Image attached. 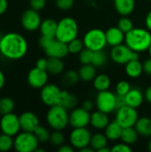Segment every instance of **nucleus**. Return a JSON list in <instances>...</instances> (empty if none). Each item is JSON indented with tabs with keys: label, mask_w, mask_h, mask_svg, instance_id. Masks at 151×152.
Listing matches in <instances>:
<instances>
[{
	"label": "nucleus",
	"mask_w": 151,
	"mask_h": 152,
	"mask_svg": "<svg viewBox=\"0 0 151 152\" xmlns=\"http://www.w3.org/2000/svg\"><path fill=\"white\" fill-rule=\"evenodd\" d=\"M28 47L26 38L16 32H9L3 35L0 40L1 54L7 60H20L27 54Z\"/></svg>",
	"instance_id": "f257e3e1"
},
{
	"label": "nucleus",
	"mask_w": 151,
	"mask_h": 152,
	"mask_svg": "<svg viewBox=\"0 0 151 152\" xmlns=\"http://www.w3.org/2000/svg\"><path fill=\"white\" fill-rule=\"evenodd\" d=\"M125 43L134 52L148 51L151 45V31L142 28H133L125 34Z\"/></svg>",
	"instance_id": "f03ea898"
},
{
	"label": "nucleus",
	"mask_w": 151,
	"mask_h": 152,
	"mask_svg": "<svg viewBox=\"0 0 151 152\" xmlns=\"http://www.w3.org/2000/svg\"><path fill=\"white\" fill-rule=\"evenodd\" d=\"M46 122L53 130L61 131L65 129L69 125V114L68 113V110L60 104L50 107V110L46 113Z\"/></svg>",
	"instance_id": "7ed1b4c3"
},
{
	"label": "nucleus",
	"mask_w": 151,
	"mask_h": 152,
	"mask_svg": "<svg viewBox=\"0 0 151 152\" xmlns=\"http://www.w3.org/2000/svg\"><path fill=\"white\" fill-rule=\"evenodd\" d=\"M78 24L71 17H64L58 22L55 38L66 44L77 37Z\"/></svg>",
	"instance_id": "20e7f679"
},
{
	"label": "nucleus",
	"mask_w": 151,
	"mask_h": 152,
	"mask_svg": "<svg viewBox=\"0 0 151 152\" xmlns=\"http://www.w3.org/2000/svg\"><path fill=\"white\" fill-rule=\"evenodd\" d=\"M39 141L32 132L22 131L14 137L13 149L18 152H34L38 148Z\"/></svg>",
	"instance_id": "39448f33"
},
{
	"label": "nucleus",
	"mask_w": 151,
	"mask_h": 152,
	"mask_svg": "<svg viewBox=\"0 0 151 152\" xmlns=\"http://www.w3.org/2000/svg\"><path fill=\"white\" fill-rule=\"evenodd\" d=\"M83 42L85 48L93 52L103 50L108 45L106 33L101 28H92L88 30L83 37Z\"/></svg>",
	"instance_id": "423d86ee"
},
{
	"label": "nucleus",
	"mask_w": 151,
	"mask_h": 152,
	"mask_svg": "<svg viewBox=\"0 0 151 152\" xmlns=\"http://www.w3.org/2000/svg\"><path fill=\"white\" fill-rule=\"evenodd\" d=\"M95 105L98 110L110 114L117 110V94L109 90L101 91L96 96Z\"/></svg>",
	"instance_id": "0eeeda50"
},
{
	"label": "nucleus",
	"mask_w": 151,
	"mask_h": 152,
	"mask_svg": "<svg viewBox=\"0 0 151 152\" xmlns=\"http://www.w3.org/2000/svg\"><path fill=\"white\" fill-rule=\"evenodd\" d=\"M139 118L138 112L136 109L125 105L117 110L116 112V121L123 127L134 126Z\"/></svg>",
	"instance_id": "6e6552de"
},
{
	"label": "nucleus",
	"mask_w": 151,
	"mask_h": 152,
	"mask_svg": "<svg viewBox=\"0 0 151 152\" xmlns=\"http://www.w3.org/2000/svg\"><path fill=\"white\" fill-rule=\"evenodd\" d=\"M0 130L3 134L12 137L17 135L21 130L19 117L13 112L2 115L0 118Z\"/></svg>",
	"instance_id": "1a4fd4ad"
},
{
	"label": "nucleus",
	"mask_w": 151,
	"mask_h": 152,
	"mask_svg": "<svg viewBox=\"0 0 151 152\" xmlns=\"http://www.w3.org/2000/svg\"><path fill=\"white\" fill-rule=\"evenodd\" d=\"M61 90L54 84H46L41 88L40 98L44 104L48 107L59 105L61 97Z\"/></svg>",
	"instance_id": "9d476101"
},
{
	"label": "nucleus",
	"mask_w": 151,
	"mask_h": 152,
	"mask_svg": "<svg viewBox=\"0 0 151 152\" xmlns=\"http://www.w3.org/2000/svg\"><path fill=\"white\" fill-rule=\"evenodd\" d=\"M91 138L92 134L86 127L74 128L69 134L70 144L79 151L85 147L90 146Z\"/></svg>",
	"instance_id": "9b49d317"
},
{
	"label": "nucleus",
	"mask_w": 151,
	"mask_h": 152,
	"mask_svg": "<svg viewBox=\"0 0 151 152\" xmlns=\"http://www.w3.org/2000/svg\"><path fill=\"white\" fill-rule=\"evenodd\" d=\"M20 21L24 29H26L27 31L32 32L39 28L42 20H41V16L38 11H36L30 8V9L26 10L22 13Z\"/></svg>",
	"instance_id": "f8f14e48"
},
{
	"label": "nucleus",
	"mask_w": 151,
	"mask_h": 152,
	"mask_svg": "<svg viewBox=\"0 0 151 152\" xmlns=\"http://www.w3.org/2000/svg\"><path fill=\"white\" fill-rule=\"evenodd\" d=\"M90 111L85 110L83 107L73 109L69 114V125L73 128L86 127L90 124Z\"/></svg>",
	"instance_id": "ddd939ff"
},
{
	"label": "nucleus",
	"mask_w": 151,
	"mask_h": 152,
	"mask_svg": "<svg viewBox=\"0 0 151 152\" xmlns=\"http://www.w3.org/2000/svg\"><path fill=\"white\" fill-rule=\"evenodd\" d=\"M133 50L129 48L126 45L121 44L116 46H113L110 51L111 60L117 64H126L132 60Z\"/></svg>",
	"instance_id": "4468645a"
},
{
	"label": "nucleus",
	"mask_w": 151,
	"mask_h": 152,
	"mask_svg": "<svg viewBox=\"0 0 151 152\" xmlns=\"http://www.w3.org/2000/svg\"><path fill=\"white\" fill-rule=\"evenodd\" d=\"M27 80L28 85L36 89L44 87L48 81V72L36 67L31 69L28 73Z\"/></svg>",
	"instance_id": "2eb2a0df"
},
{
	"label": "nucleus",
	"mask_w": 151,
	"mask_h": 152,
	"mask_svg": "<svg viewBox=\"0 0 151 152\" xmlns=\"http://www.w3.org/2000/svg\"><path fill=\"white\" fill-rule=\"evenodd\" d=\"M44 53L48 57L63 59L66 57L69 52L68 48V44L54 38L52 43L44 49Z\"/></svg>",
	"instance_id": "dca6fc26"
},
{
	"label": "nucleus",
	"mask_w": 151,
	"mask_h": 152,
	"mask_svg": "<svg viewBox=\"0 0 151 152\" xmlns=\"http://www.w3.org/2000/svg\"><path fill=\"white\" fill-rule=\"evenodd\" d=\"M20 128L22 131L26 132H32L36 130V128L40 125L38 117L31 112V111H25L19 116Z\"/></svg>",
	"instance_id": "f3484780"
},
{
	"label": "nucleus",
	"mask_w": 151,
	"mask_h": 152,
	"mask_svg": "<svg viewBox=\"0 0 151 152\" xmlns=\"http://www.w3.org/2000/svg\"><path fill=\"white\" fill-rule=\"evenodd\" d=\"M144 98L145 97L141 89H139L137 87H133L125 95V105L133 107L134 109H137L140 106H142V104L143 103Z\"/></svg>",
	"instance_id": "a211bd4d"
},
{
	"label": "nucleus",
	"mask_w": 151,
	"mask_h": 152,
	"mask_svg": "<svg viewBox=\"0 0 151 152\" xmlns=\"http://www.w3.org/2000/svg\"><path fill=\"white\" fill-rule=\"evenodd\" d=\"M105 33H106L107 43L111 47L121 45L125 42V34L118 27H111L108 28L105 31Z\"/></svg>",
	"instance_id": "6ab92c4d"
},
{
	"label": "nucleus",
	"mask_w": 151,
	"mask_h": 152,
	"mask_svg": "<svg viewBox=\"0 0 151 152\" xmlns=\"http://www.w3.org/2000/svg\"><path fill=\"white\" fill-rule=\"evenodd\" d=\"M109 114L104 113L102 111L97 110L94 111L93 114H91V120H90V125L98 130L105 129L106 126L109 123V118L108 117Z\"/></svg>",
	"instance_id": "aec40b11"
},
{
	"label": "nucleus",
	"mask_w": 151,
	"mask_h": 152,
	"mask_svg": "<svg viewBox=\"0 0 151 152\" xmlns=\"http://www.w3.org/2000/svg\"><path fill=\"white\" fill-rule=\"evenodd\" d=\"M114 6L120 15L128 16L135 8V0H114Z\"/></svg>",
	"instance_id": "412c9836"
},
{
	"label": "nucleus",
	"mask_w": 151,
	"mask_h": 152,
	"mask_svg": "<svg viewBox=\"0 0 151 152\" xmlns=\"http://www.w3.org/2000/svg\"><path fill=\"white\" fill-rule=\"evenodd\" d=\"M58 22H56L53 19H45L42 20L41 25L39 27V30L42 36L55 37L57 31Z\"/></svg>",
	"instance_id": "4be33fe9"
},
{
	"label": "nucleus",
	"mask_w": 151,
	"mask_h": 152,
	"mask_svg": "<svg viewBox=\"0 0 151 152\" xmlns=\"http://www.w3.org/2000/svg\"><path fill=\"white\" fill-rule=\"evenodd\" d=\"M143 72V64L139 60H132L125 64V73L131 78H137Z\"/></svg>",
	"instance_id": "5701e85b"
},
{
	"label": "nucleus",
	"mask_w": 151,
	"mask_h": 152,
	"mask_svg": "<svg viewBox=\"0 0 151 152\" xmlns=\"http://www.w3.org/2000/svg\"><path fill=\"white\" fill-rule=\"evenodd\" d=\"M104 130V134L109 139V141H117L121 137L123 127L116 120H114L109 122Z\"/></svg>",
	"instance_id": "b1692460"
},
{
	"label": "nucleus",
	"mask_w": 151,
	"mask_h": 152,
	"mask_svg": "<svg viewBox=\"0 0 151 152\" xmlns=\"http://www.w3.org/2000/svg\"><path fill=\"white\" fill-rule=\"evenodd\" d=\"M134 127L138 132L139 135L144 137H151V118H150L148 117L139 118Z\"/></svg>",
	"instance_id": "393cba45"
},
{
	"label": "nucleus",
	"mask_w": 151,
	"mask_h": 152,
	"mask_svg": "<svg viewBox=\"0 0 151 152\" xmlns=\"http://www.w3.org/2000/svg\"><path fill=\"white\" fill-rule=\"evenodd\" d=\"M79 77L84 82H90L96 77V67L93 64H82L78 70Z\"/></svg>",
	"instance_id": "a878e982"
},
{
	"label": "nucleus",
	"mask_w": 151,
	"mask_h": 152,
	"mask_svg": "<svg viewBox=\"0 0 151 152\" xmlns=\"http://www.w3.org/2000/svg\"><path fill=\"white\" fill-rule=\"evenodd\" d=\"M64 70V63L60 58H53L48 57V63L46 71L52 75H59L61 74Z\"/></svg>",
	"instance_id": "bb28decb"
},
{
	"label": "nucleus",
	"mask_w": 151,
	"mask_h": 152,
	"mask_svg": "<svg viewBox=\"0 0 151 152\" xmlns=\"http://www.w3.org/2000/svg\"><path fill=\"white\" fill-rule=\"evenodd\" d=\"M77 103V99L75 94L68 92V91H62L61 92V97L60 105H61L66 110H73L76 108Z\"/></svg>",
	"instance_id": "cd10ccee"
},
{
	"label": "nucleus",
	"mask_w": 151,
	"mask_h": 152,
	"mask_svg": "<svg viewBox=\"0 0 151 152\" xmlns=\"http://www.w3.org/2000/svg\"><path fill=\"white\" fill-rule=\"evenodd\" d=\"M138 135H139V134L136 131L134 126L125 127V128H123L120 140L122 141V142L131 145V144H133L134 142H136V141L138 140Z\"/></svg>",
	"instance_id": "c85d7f7f"
},
{
	"label": "nucleus",
	"mask_w": 151,
	"mask_h": 152,
	"mask_svg": "<svg viewBox=\"0 0 151 152\" xmlns=\"http://www.w3.org/2000/svg\"><path fill=\"white\" fill-rule=\"evenodd\" d=\"M108 141L109 139L105 135V134H101L97 133L93 135H92L91 142H90V146L96 151H99L101 149L108 146Z\"/></svg>",
	"instance_id": "c756f323"
},
{
	"label": "nucleus",
	"mask_w": 151,
	"mask_h": 152,
	"mask_svg": "<svg viewBox=\"0 0 151 152\" xmlns=\"http://www.w3.org/2000/svg\"><path fill=\"white\" fill-rule=\"evenodd\" d=\"M110 85H111L110 78L105 74L96 75V77L93 79V86L98 92L109 90Z\"/></svg>",
	"instance_id": "7c9ffc66"
},
{
	"label": "nucleus",
	"mask_w": 151,
	"mask_h": 152,
	"mask_svg": "<svg viewBox=\"0 0 151 152\" xmlns=\"http://www.w3.org/2000/svg\"><path fill=\"white\" fill-rule=\"evenodd\" d=\"M15 103L12 99L9 97H3L0 99V115L8 114L13 112Z\"/></svg>",
	"instance_id": "2f4dec72"
},
{
	"label": "nucleus",
	"mask_w": 151,
	"mask_h": 152,
	"mask_svg": "<svg viewBox=\"0 0 151 152\" xmlns=\"http://www.w3.org/2000/svg\"><path fill=\"white\" fill-rule=\"evenodd\" d=\"M14 138L11 135L1 134H0V151L6 152L11 151L13 148Z\"/></svg>",
	"instance_id": "473e14b6"
},
{
	"label": "nucleus",
	"mask_w": 151,
	"mask_h": 152,
	"mask_svg": "<svg viewBox=\"0 0 151 152\" xmlns=\"http://www.w3.org/2000/svg\"><path fill=\"white\" fill-rule=\"evenodd\" d=\"M80 79L78 72L75 70H69L65 72V74L62 77V83L66 86H72L76 85L78 80Z\"/></svg>",
	"instance_id": "72a5a7b5"
},
{
	"label": "nucleus",
	"mask_w": 151,
	"mask_h": 152,
	"mask_svg": "<svg viewBox=\"0 0 151 152\" xmlns=\"http://www.w3.org/2000/svg\"><path fill=\"white\" fill-rule=\"evenodd\" d=\"M107 62V55L103 50L100 51H94L93 55V61L92 64L96 68H101L103 67Z\"/></svg>",
	"instance_id": "f704fd0d"
},
{
	"label": "nucleus",
	"mask_w": 151,
	"mask_h": 152,
	"mask_svg": "<svg viewBox=\"0 0 151 152\" xmlns=\"http://www.w3.org/2000/svg\"><path fill=\"white\" fill-rule=\"evenodd\" d=\"M84 47H85V45H84L83 40L77 37L73 39L69 43H68V48H69V53H73V54L79 53L84 49Z\"/></svg>",
	"instance_id": "c9c22d12"
},
{
	"label": "nucleus",
	"mask_w": 151,
	"mask_h": 152,
	"mask_svg": "<svg viewBox=\"0 0 151 152\" xmlns=\"http://www.w3.org/2000/svg\"><path fill=\"white\" fill-rule=\"evenodd\" d=\"M34 134L36 136L37 140L39 141V142H45L50 140V136H51L50 132L48 131L47 128L40 125L36 128V130L34 131Z\"/></svg>",
	"instance_id": "e433bc0d"
},
{
	"label": "nucleus",
	"mask_w": 151,
	"mask_h": 152,
	"mask_svg": "<svg viewBox=\"0 0 151 152\" xmlns=\"http://www.w3.org/2000/svg\"><path fill=\"white\" fill-rule=\"evenodd\" d=\"M78 54H79V56H78L79 61L82 64H92L93 51H92L88 48H85Z\"/></svg>",
	"instance_id": "4c0bfd02"
},
{
	"label": "nucleus",
	"mask_w": 151,
	"mask_h": 152,
	"mask_svg": "<svg viewBox=\"0 0 151 152\" xmlns=\"http://www.w3.org/2000/svg\"><path fill=\"white\" fill-rule=\"evenodd\" d=\"M117 27L125 33L126 34L127 32H129L130 30H132L133 28V21L127 18V17H122L119 20H118V23H117Z\"/></svg>",
	"instance_id": "58836bf2"
},
{
	"label": "nucleus",
	"mask_w": 151,
	"mask_h": 152,
	"mask_svg": "<svg viewBox=\"0 0 151 152\" xmlns=\"http://www.w3.org/2000/svg\"><path fill=\"white\" fill-rule=\"evenodd\" d=\"M49 141L51 142V143L53 146L60 147L62 144H64L65 138H64V135L61 133V131L54 130V132H53L51 134V136H50V140Z\"/></svg>",
	"instance_id": "ea45409f"
},
{
	"label": "nucleus",
	"mask_w": 151,
	"mask_h": 152,
	"mask_svg": "<svg viewBox=\"0 0 151 152\" xmlns=\"http://www.w3.org/2000/svg\"><path fill=\"white\" fill-rule=\"evenodd\" d=\"M131 85L125 80L119 81L116 86V94L120 96H125L131 89Z\"/></svg>",
	"instance_id": "a19ab883"
},
{
	"label": "nucleus",
	"mask_w": 151,
	"mask_h": 152,
	"mask_svg": "<svg viewBox=\"0 0 151 152\" xmlns=\"http://www.w3.org/2000/svg\"><path fill=\"white\" fill-rule=\"evenodd\" d=\"M56 6L61 11H68L74 5V0H55Z\"/></svg>",
	"instance_id": "79ce46f5"
},
{
	"label": "nucleus",
	"mask_w": 151,
	"mask_h": 152,
	"mask_svg": "<svg viewBox=\"0 0 151 152\" xmlns=\"http://www.w3.org/2000/svg\"><path fill=\"white\" fill-rule=\"evenodd\" d=\"M29 4H30V8L39 12L44 8L46 4V0H30Z\"/></svg>",
	"instance_id": "37998d69"
},
{
	"label": "nucleus",
	"mask_w": 151,
	"mask_h": 152,
	"mask_svg": "<svg viewBox=\"0 0 151 152\" xmlns=\"http://www.w3.org/2000/svg\"><path fill=\"white\" fill-rule=\"evenodd\" d=\"M132 149L130 147V145L122 142V143H118L116 144L115 146H113L111 148V152H131Z\"/></svg>",
	"instance_id": "c03bdc74"
},
{
	"label": "nucleus",
	"mask_w": 151,
	"mask_h": 152,
	"mask_svg": "<svg viewBox=\"0 0 151 152\" xmlns=\"http://www.w3.org/2000/svg\"><path fill=\"white\" fill-rule=\"evenodd\" d=\"M54 38L55 37H45V36H42L41 35V37L39 38V45L44 50L52 43V41Z\"/></svg>",
	"instance_id": "a18cd8bd"
},
{
	"label": "nucleus",
	"mask_w": 151,
	"mask_h": 152,
	"mask_svg": "<svg viewBox=\"0 0 151 152\" xmlns=\"http://www.w3.org/2000/svg\"><path fill=\"white\" fill-rule=\"evenodd\" d=\"M47 63H48V59H46V58H39L36 62V67L38 68V69L46 70Z\"/></svg>",
	"instance_id": "49530a36"
},
{
	"label": "nucleus",
	"mask_w": 151,
	"mask_h": 152,
	"mask_svg": "<svg viewBox=\"0 0 151 152\" xmlns=\"http://www.w3.org/2000/svg\"><path fill=\"white\" fill-rule=\"evenodd\" d=\"M143 71L149 75V76H151V57L147 59L144 63H143Z\"/></svg>",
	"instance_id": "de8ad7c7"
},
{
	"label": "nucleus",
	"mask_w": 151,
	"mask_h": 152,
	"mask_svg": "<svg viewBox=\"0 0 151 152\" xmlns=\"http://www.w3.org/2000/svg\"><path fill=\"white\" fill-rule=\"evenodd\" d=\"M82 107H83L85 110H88V111H91V110L93 109V102L91 100H85V101H84Z\"/></svg>",
	"instance_id": "09e8293b"
},
{
	"label": "nucleus",
	"mask_w": 151,
	"mask_h": 152,
	"mask_svg": "<svg viewBox=\"0 0 151 152\" xmlns=\"http://www.w3.org/2000/svg\"><path fill=\"white\" fill-rule=\"evenodd\" d=\"M59 152H73L74 151V147L70 146V145H66V144H62L61 146L59 147L58 149Z\"/></svg>",
	"instance_id": "8fccbe9b"
},
{
	"label": "nucleus",
	"mask_w": 151,
	"mask_h": 152,
	"mask_svg": "<svg viewBox=\"0 0 151 152\" xmlns=\"http://www.w3.org/2000/svg\"><path fill=\"white\" fill-rule=\"evenodd\" d=\"M8 8L7 0H0V15L4 14Z\"/></svg>",
	"instance_id": "3c124183"
},
{
	"label": "nucleus",
	"mask_w": 151,
	"mask_h": 152,
	"mask_svg": "<svg viewBox=\"0 0 151 152\" xmlns=\"http://www.w3.org/2000/svg\"><path fill=\"white\" fill-rule=\"evenodd\" d=\"M144 97H145L146 101L151 104V86L147 87V89L145 91V94H144Z\"/></svg>",
	"instance_id": "603ef678"
},
{
	"label": "nucleus",
	"mask_w": 151,
	"mask_h": 152,
	"mask_svg": "<svg viewBox=\"0 0 151 152\" xmlns=\"http://www.w3.org/2000/svg\"><path fill=\"white\" fill-rule=\"evenodd\" d=\"M145 24L147 26V28L151 31V10L148 12V14L145 18Z\"/></svg>",
	"instance_id": "864d4df0"
},
{
	"label": "nucleus",
	"mask_w": 151,
	"mask_h": 152,
	"mask_svg": "<svg viewBox=\"0 0 151 152\" xmlns=\"http://www.w3.org/2000/svg\"><path fill=\"white\" fill-rule=\"evenodd\" d=\"M4 84H5V77L4 72L0 69V90L4 86Z\"/></svg>",
	"instance_id": "5fc2aeb1"
},
{
	"label": "nucleus",
	"mask_w": 151,
	"mask_h": 152,
	"mask_svg": "<svg viewBox=\"0 0 151 152\" xmlns=\"http://www.w3.org/2000/svg\"><path fill=\"white\" fill-rule=\"evenodd\" d=\"M80 151L81 152H93L94 151V150L91 147V146H87V147H85V148H83V149H81L80 150Z\"/></svg>",
	"instance_id": "6e6d98bb"
},
{
	"label": "nucleus",
	"mask_w": 151,
	"mask_h": 152,
	"mask_svg": "<svg viewBox=\"0 0 151 152\" xmlns=\"http://www.w3.org/2000/svg\"><path fill=\"white\" fill-rule=\"evenodd\" d=\"M110 151H111V149H109V148H108V146H106V147H104V148L101 149V150H100L98 152H110Z\"/></svg>",
	"instance_id": "4d7b16f0"
},
{
	"label": "nucleus",
	"mask_w": 151,
	"mask_h": 152,
	"mask_svg": "<svg viewBox=\"0 0 151 152\" xmlns=\"http://www.w3.org/2000/svg\"><path fill=\"white\" fill-rule=\"evenodd\" d=\"M148 149H149V151L151 152V139L150 140V142H149V144H148Z\"/></svg>",
	"instance_id": "13d9d810"
},
{
	"label": "nucleus",
	"mask_w": 151,
	"mask_h": 152,
	"mask_svg": "<svg viewBox=\"0 0 151 152\" xmlns=\"http://www.w3.org/2000/svg\"><path fill=\"white\" fill-rule=\"evenodd\" d=\"M149 53H150V57H151V45H150V48H149Z\"/></svg>",
	"instance_id": "bf43d9fd"
},
{
	"label": "nucleus",
	"mask_w": 151,
	"mask_h": 152,
	"mask_svg": "<svg viewBox=\"0 0 151 152\" xmlns=\"http://www.w3.org/2000/svg\"><path fill=\"white\" fill-rule=\"evenodd\" d=\"M2 36H3V35H1V34H0V40H1V38H2Z\"/></svg>",
	"instance_id": "052dcab7"
},
{
	"label": "nucleus",
	"mask_w": 151,
	"mask_h": 152,
	"mask_svg": "<svg viewBox=\"0 0 151 152\" xmlns=\"http://www.w3.org/2000/svg\"><path fill=\"white\" fill-rule=\"evenodd\" d=\"M1 56H2V54H1V52H0V58H1Z\"/></svg>",
	"instance_id": "680f3d73"
},
{
	"label": "nucleus",
	"mask_w": 151,
	"mask_h": 152,
	"mask_svg": "<svg viewBox=\"0 0 151 152\" xmlns=\"http://www.w3.org/2000/svg\"><path fill=\"white\" fill-rule=\"evenodd\" d=\"M150 2H151V0H150Z\"/></svg>",
	"instance_id": "e2e57ef3"
}]
</instances>
